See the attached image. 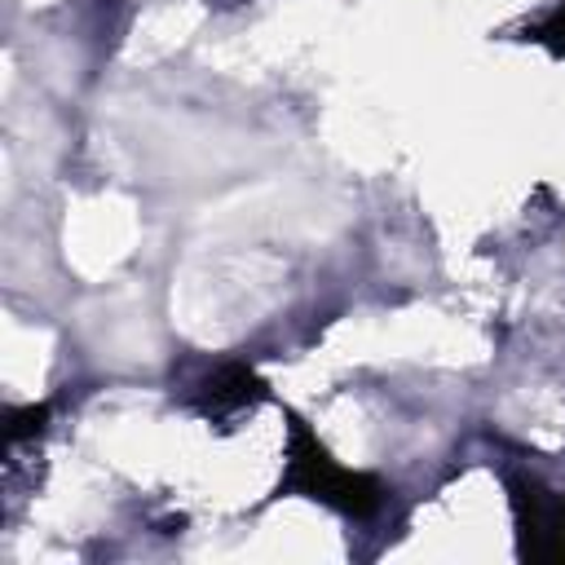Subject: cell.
I'll return each mask as SVG.
<instances>
[{
	"label": "cell",
	"mask_w": 565,
	"mask_h": 565,
	"mask_svg": "<svg viewBox=\"0 0 565 565\" xmlns=\"http://www.w3.org/2000/svg\"><path fill=\"white\" fill-rule=\"evenodd\" d=\"M291 481L305 486L313 499L340 508V512H366L375 508V481L358 477V472H344L327 459V450L309 437V433H296V450H291Z\"/></svg>",
	"instance_id": "obj_1"
}]
</instances>
